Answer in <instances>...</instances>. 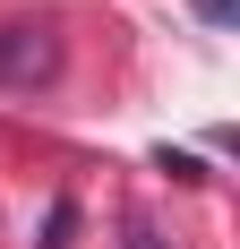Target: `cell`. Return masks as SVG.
<instances>
[{"label":"cell","instance_id":"1","mask_svg":"<svg viewBox=\"0 0 240 249\" xmlns=\"http://www.w3.org/2000/svg\"><path fill=\"white\" fill-rule=\"evenodd\" d=\"M232 9H240V0H197V18H215V26L232 18Z\"/></svg>","mask_w":240,"mask_h":249},{"label":"cell","instance_id":"2","mask_svg":"<svg viewBox=\"0 0 240 249\" xmlns=\"http://www.w3.org/2000/svg\"><path fill=\"white\" fill-rule=\"evenodd\" d=\"M129 249H163V241H154V232H146V224H137V232H129Z\"/></svg>","mask_w":240,"mask_h":249}]
</instances>
